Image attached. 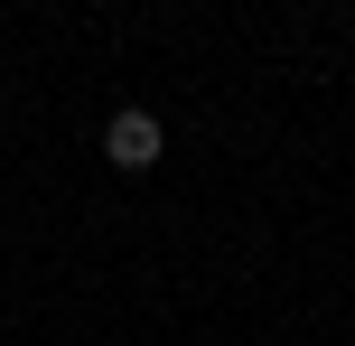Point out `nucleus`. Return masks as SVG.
<instances>
[{
  "mask_svg": "<svg viewBox=\"0 0 355 346\" xmlns=\"http://www.w3.org/2000/svg\"><path fill=\"white\" fill-rule=\"evenodd\" d=\"M159 150H168V122H159L150 103H122V112L103 122V159L122 168V178H141V168H159Z\"/></svg>",
  "mask_w": 355,
  "mask_h": 346,
  "instance_id": "f257e3e1",
  "label": "nucleus"
}]
</instances>
